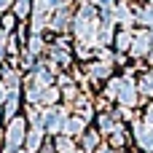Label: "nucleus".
Returning <instances> with one entry per match:
<instances>
[{"instance_id": "obj_1", "label": "nucleus", "mask_w": 153, "mask_h": 153, "mask_svg": "<svg viewBox=\"0 0 153 153\" xmlns=\"http://www.w3.org/2000/svg\"><path fill=\"white\" fill-rule=\"evenodd\" d=\"M145 51H148V38L140 35V38L134 40V54H145Z\"/></svg>"}, {"instance_id": "obj_2", "label": "nucleus", "mask_w": 153, "mask_h": 153, "mask_svg": "<svg viewBox=\"0 0 153 153\" xmlns=\"http://www.w3.org/2000/svg\"><path fill=\"white\" fill-rule=\"evenodd\" d=\"M137 140H140V145H143V148H153V132H140V137H137Z\"/></svg>"}, {"instance_id": "obj_3", "label": "nucleus", "mask_w": 153, "mask_h": 153, "mask_svg": "<svg viewBox=\"0 0 153 153\" xmlns=\"http://www.w3.org/2000/svg\"><path fill=\"white\" fill-rule=\"evenodd\" d=\"M143 91H145V94H153V78H151V75L143 78Z\"/></svg>"}, {"instance_id": "obj_4", "label": "nucleus", "mask_w": 153, "mask_h": 153, "mask_svg": "<svg viewBox=\"0 0 153 153\" xmlns=\"http://www.w3.org/2000/svg\"><path fill=\"white\" fill-rule=\"evenodd\" d=\"M140 19H143V22H148V24H153V5L148 8V11H143V13H140Z\"/></svg>"}, {"instance_id": "obj_5", "label": "nucleus", "mask_w": 153, "mask_h": 153, "mask_svg": "<svg viewBox=\"0 0 153 153\" xmlns=\"http://www.w3.org/2000/svg\"><path fill=\"white\" fill-rule=\"evenodd\" d=\"M118 46L126 48V46H129V35H121V38H118Z\"/></svg>"}, {"instance_id": "obj_6", "label": "nucleus", "mask_w": 153, "mask_h": 153, "mask_svg": "<svg viewBox=\"0 0 153 153\" xmlns=\"http://www.w3.org/2000/svg\"><path fill=\"white\" fill-rule=\"evenodd\" d=\"M148 124H153V105L148 108Z\"/></svg>"}]
</instances>
